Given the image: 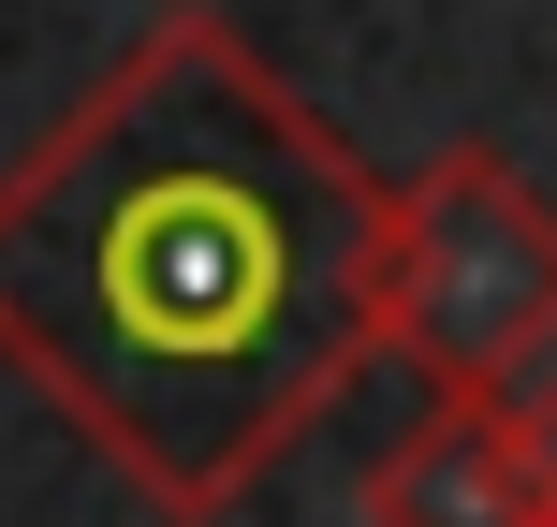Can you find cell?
Instances as JSON below:
<instances>
[{
	"label": "cell",
	"instance_id": "obj_1",
	"mask_svg": "<svg viewBox=\"0 0 557 527\" xmlns=\"http://www.w3.org/2000/svg\"><path fill=\"white\" fill-rule=\"evenodd\" d=\"M396 352V176L221 15L162 0L0 162V366L221 527Z\"/></svg>",
	"mask_w": 557,
	"mask_h": 527
},
{
	"label": "cell",
	"instance_id": "obj_2",
	"mask_svg": "<svg viewBox=\"0 0 557 527\" xmlns=\"http://www.w3.org/2000/svg\"><path fill=\"white\" fill-rule=\"evenodd\" d=\"M396 352L441 396H543L557 366V205L484 133L396 176Z\"/></svg>",
	"mask_w": 557,
	"mask_h": 527
},
{
	"label": "cell",
	"instance_id": "obj_3",
	"mask_svg": "<svg viewBox=\"0 0 557 527\" xmlns=\"http://www.w3.org/2000/svg\"><path fill=\"white\" fill-rule=\"evenodd\" d=\"M367 527H543L529 396H441V411L367 469Z\"/></svg>",
	"mask_w": 557,
	"mask_h": 527
},
{
	"label": "cell",
	"instance_id": "obj_4",
	"mask_svg": "<svg viewBox=\"0 0 557 527\" xmlns=\"http://www.w3.org/2000/svg\"><path fill=\"white\" fill-rule=\"evenodd\" d=\"M529 454H543V527H557V381L529 396Z\"/></svg>",
	"mask_w": 557,
	"mask_h": 527
}]
</instances>
